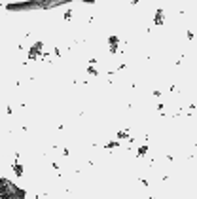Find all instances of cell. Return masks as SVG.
I'll use <instances>...</instances> for the list:
<instances>
[{
    "instance_id": "6da1fadb",
    "label": "cell",
    "mask_w": 197,
    "mask_h": 199,
    "mask_svg": "<svg viewBox=\"0 0 197 199\" xmlns=\"http://www.w3.org/2000/svg\"><path fill=\"white\" fill-rule=\"evenodd\" d=\"M159 23H163V12L161 10L156 13V25H159Z\"/></svg>"
}]
</instances>
